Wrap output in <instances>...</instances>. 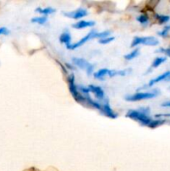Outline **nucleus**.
<instances>
[{"instance_id": "f257e3e1", "label": "nucleus", "mask_w": 170, "mask_h": 171, "mask_svg": "<svg viewBox=\"0 0 170 171\" xmlns=\"http://www.w3.org/2000/svg\"><path fill=\"white\" fill-rule=\"evenodd\" d=\"M148 113H149L148 108H140L138 110H135V109L129 110L126 116L128 118H130L131 119L138 122L141 125L149 126L153 119L148 116Z\"/></svg>"}, {"instance_id": "f03ea898", "label": "nucleus", "mask_w": 170, "mask_h": 171, "mask_svg": "<svg viewBox=\"0 0 170 171\" xmlns=\"http://www.w3.org/2000/svg\"><path fill=\"white\" fill-rule=\"evenodd\" d=\"M158 92H142V93H136L134 94H131V95H127L125 97V100L127 101H130V102H136V101H140L143 100H148V99H153L154 97L158 95Z\"/></svg>"}, {"instance_id": "7ed1b4c3", "label": "nucleus", "mask_w": 170, "mask_h": 171, "mask_svg": "<svg viewBox=\"0 0 170 171\" xmlns=\"http://www.w3.org/2000/svg\"><path fill=\"white\" fill-rule=\"evenodd\" d=\"M139 44H144L148 46H156L159 44V40L154 37H134L131 44V47H136Z\"/></svg>"}, {"instance_id": "20e7f679", "label": "nucleus", "mask_w": 170, "mask_h": 171, "mask_svg": "<svg viewBox=\"0 0 170 171\" xmlns=\"http://www.w3.org/2000/svg\"><path fill=\"white\" fill-rule=\"evenodd\" d=\"M68 82H69V91L74 98V100H76L77 102H83V101H86L85 98L83 95L80 94L79 90H78V87L76 86L75 83H74V75H69V79H68Z\"/></svg>"}, {"instance_id": "39448f33", "label": "nucleus", "mask_w": 170, "mask_h": 171, "mask_svg": "<svg viewBox=\"0 0 170 171\" xmlns=\"http://www.w3.org/2000/svg\"><path fill=\"white\" fill-rule=\"evenodd\" d=\"M96 31L95 30H92L90 31L89 33L87 34V35L83 37V39H81L80 40L77 42V43H74V44H70L69 45H66L67 46V49H77L79 47H81L82 45L86 43V42H88V40H90L92 39H94L95 38V34H96Z\"/></svg>"}, {"instance_id": "423d86ee", "label": "nucleus", "mask_w": 170, "mask_h": 171, "mask_svg": "<svg viewBox=\"0 0 170 171\" xmlns=\"http://www.w3.org/2000/svg\"><path fill=\"white\" fill-rule=\"evenodd\" d=\"M73 63L76 66L79 67L80 69L86 70V72L88 73V75L92 74V72L93 70V65H92L87 60H85V59L81 58H73Z\"/></svg>"}, {"instance_id": "0eeeda50", "label": "nucleus", "mask_w": 170, "mask_h": 171, "mask_svg": "<svg viewBox=\"0 0 170 171\" xmlns=\"http://www.w3.org/2000/svg\"><path fill=\"white\" fill-rule=\"evenodd\" d=\"M63 14L65 16L69 17V18L74 19H81L83 17L87 16L88 15V11L85 8H79L76 9L75 11L69 12V13H63Z\"/></svg>"}, {"instance_id": "6e6552de", "label": "nucleus", "mask_w": 170, "mask_h": 171, "mask_svg": "<svg viewBox=\"0 0 170 171\" xmlns=\"http://www.w3.org/2000/svg\"><path fill=\"white\" fill-rule=\"evenodd\" d=\"M102 113L105 114V115L110 118V119H116L117 117H118V114L115 113V112H113L111 107H110L109 103L108 100H106L104 102V104L102 105Z\"/></svg>"}, {"instance_id": "1a4fd4ad", "label": "nucleus", "mask_w": 170, "mask_h": 171, "mask_svg": "<svg viewBox=\"0 0 170 171\" xmlns=\"http://www.w3.org/2000/svg\"><path fill=\"white\" fill-rule=\"evenodd\" d=\"M88 90L89 92H92L95 96H96L97 99L99 100H103L104 98V91L103 90V88L99 86L93 85V84H90L88 85Z\"/></svg>"}, {"instance_id": "9d476101", "label": "nucleus", "mask_w": 170, "mask_h": 171, "mask_svg": "<svg viewBox=\"0 0 170 171\" xmlns=\"http://www.w3.org/2000/svg\"><path fill=\"white\" fill-rule=\"evenodd\" d=\"M95 24V22L93 21H87V20H81L79 22L75 23L72 25V27L76 29H83V28H88V27H92Z\"/></svg>"}, {"instance_id": "9b49d317", "label": "nucleus", "mask_w": 170, "mask_h": 171, "mask_svg": "<svg viewBox=\"0 0 170 171\" xmlns=\"http://www.w3.org/2000/svg\"><path fill=\"white\" fill-rule=\"evenodd\" d=\"M59 40H60L61 43L63 44H65L66 45H69L70 44V42H71V35L69 32H63L62 34L60 35V38H59Z\"/></svg>"}, {"instance_id": "f8f14e48", "label": "nucleus", "mask_w": 170, "mask_h": 171, "mask_svg": "<svg viewBox=\"0 0 170 171\" xmlns=\"http://www.w3.org/2000/svg\"><path fill=\"white\" fill-rule=\"evenodd\" d=\"M108 73H109V69H102L96 73H94L93 77L95 79H103L106 75H108Z\"/></svg>"}, {"instance_id": "ddd939ff", "label": "nucleus", "mask_w": 170, "mask_h": 171, "mask_svg": "<svg viewBox=\"0 0 170 171\" xmlns=\"http://www.w3.org/2000/svg\"><path fill=\"white\" fill-rule=\"evenodd\" d=\"M131 71V69H126V70H119V71H115V70H109L108 73V76L110 77H114L117 75H120V76H125L127 74H129Z\"/></svg>"}, {"instance_id": "4468645a", "label": "nucleus", "mask_w": 170, "mask_h": 171, "mask_svg": "<svg viewBox=\"0 0 170 171\" xmlns=\"http://www.w3.org/2000/svg\"><path fill=\"white\" fill-rule=\"evenodd\" d=\"M36 12H39V14H43V15H49V14H53L55 12V9L53 8H36Z\"/></svg>"}, {"instance_id": "2eb2a0df", "label": "nucleus", "mask_w": 170, "mask_h": 171, "mask_svg": "<svg viewBox=\"0 0 170 171\" xmlns=\"http://www.w3.org/2000/svg\"><path fill=\"white\" fill-rule=\"evenodd\" d=\"M165 61H166V58L165 57H158L154 60L153 62V64L151 65V69L153 68V69H155L157 67H159L160 64H162L163 63H164Z\"/></svg>"}, {"instance_id": "dca6fc26", "label": "nucleus", "mask_w": 170, "mask_h": 171, "mask_svg": "<svg viewBox=\"0 0 170 171\" xmlns=\"http://www.w3.org/2000/svg\"><path fill=\"white\" fill-rule=\"evenodd\" d=\"M165 123V119H153L151 124H149V128H152V129H154V128L159 127L160 125H162Z\"/></svg>"}, {"instance_id": "f3484780", "label": "nucleus", "mask_w": 170, "mask_h": 171, "mask_svg": "<svg viewBox=\"0 0 170 171\" xmlns=\"http://www.w3.org/2000/svg\"><path fill=\"white\" fill-rule=\"evenodd\" d=\"M138 54H139V49H136L133 52L129 53H128V54L124 56V58L127 59V60H131L133 58H136Z\"/></svg>"}, {"instance_id": "a211bd4d", "label": "nucleus", "mask_w": 170, "mask_h": 171, "mask_svg": "<svg viewBox=\"0 0 170 171\" xmlns=\"http://www.w3.org/2000/svg\"><path fill=\"white\" fill-rule=\"evenodd\" d=\"M155 17L158 19L159 24H165L169 21L170 17L167 16V15H161V14H155Z\"/></svg>"}, {"instance_id": "6ab92c4d", "label": "nucleus", "mask_w": 170, "mask_h": 171, "mask_svg": "<svg viewBox=\"0 0 170 171\" xmlns=\"http://www.w3.org/2000/svg\"><path fill=\"white\" fill-rule=\"evenodd\" d=\"M31 22L37 23V24H44L47 22V17H36V18H33V19H31Z\"/></svg>"}, {"instance_id": "aec40b11", "label": "nucleus", "mask_w": 170, "mask_h": 171, "mask_svg": "<svg viewBox=\"0 0 170 171\" xmlns=\"http://www.w3.org/2000/svg\"><path fill=\"white\" fill-rule=\"evenodd\" d=\"M137 20L142 24H146L148 22V18L146 14H141L140 16L138 17Z\"/></svg>"}, {"instance_id": "412c9836", "label": "nucleus", "mask_w": 170, "mask_h": 171, "mask_svg": "<svg viewBox=\"0 0 170 171\" xmlns=\"http://www.w3.org/2000/svg\"><path fill=\"white\" fill-rule=\"evenodd\" d=\"M110 34L109 31H104V32H101V33H96L95 34V38H99L100 39H105V38H108V36Z\"/></svg>"}, {"instance_id": "4be33fe9", "label": "nucleus", "mask_w": 170, "mask_h": 171, "mask_svg": "<svg viewBox=\"0 0 170 171\" xmlns=\"http://www.w3.org/2000/svg\"><path fill=\"white\" fill-rule=\"evenodd\" d=\"M170 31V26H165L164 29L162 31H160L158 33L159 36H161V37H166L168 35V33Z\"/></svg>"}, {"instance_id": "5701e85b", "label": "nucleus", "mask_w": 170, "mask_h": 171, "mask_svg": "<svg viewBox=\"0 0 170 171\" xmlns=\"http://www.w3.org/2000/svg\"><path fill=\"white\" fill-rule=\"evenodd\" d=\"M114 39V38L113 37H109V38H105V39H99V44H108V43H110L111 41H113Z\"/></svg>"}, {"instance_id": "b1692460", "label": "nucleus", "mask_w": 170, "mask_h": 171, "mask_svg": "<svg viewBox=\"0 0 170 171\" xmlns=\"http://www.w3.org/2000/svg\"><path fill=\"white\" fill-rule=\"evenodd\" d=\"M157 51H158V52L164 53L166 55L170 57V48H168V49H162V48H161V49H158Z\"/></svg>"}, {"instance_id": "393cba45", "label": "nucleus", "mask_w": 170, "mask_h": 171, "mask_svg": "<svg viewBox=\"0 0 170 171\" xmlns=\"http://www.w3.org/2000/svg\"><path fill=\"white\" fill-rule=\"evenodd\" d=\"M9 33V30L6 27H2L0 28V35H3V34H8Z\"/></svg>"}, {"instance_id": "a878e982", "label": "nucleus", "mask_w": 170, "mask_h": 171, "mask_svg": "<svg viewBox=\"0 0 170 171\" xmlns=\"http://www.w3.org/2000/svg\"><path fill=\"white\" fill-rule=\"evenodd\" d=\"M163 107H170V101H167L162 104Z\"/></svg>"}, {"instance_id": "bb28decb", "label": "nucleus", "mask_w": 170, "mask_h": 171, "mask_svg": "<svg viewBox=\"0 0 170 171\" xmlns=\"http://www.w3.org/2000/svg\"><path fill=\"white\" fill-rule=\"evenodd\" d=\"M170 117V113H164V114H156V117Z\"/></svg>"}]
</instances>
